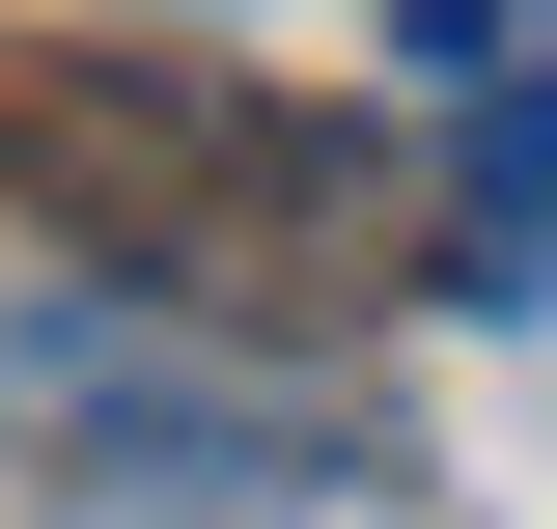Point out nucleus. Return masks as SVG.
Returning a JSON list of instances; mask_svg holds the SVG:
<instances>
[{
	"label": "nucleus",
	"instance_id": "f257e3e1",
	"mask_svg": "<svg viewBox=\"0 0 557 529\" xmlns=\"http://www.w3.org/2000/svg\"><path fill=\"white\" fill-rule=\"evenodd\" d=\"M0 418H28V446H84L112 502H335V473H391L362 418L196 362L168 307H0Z\"/></svg>",
	"mask_w": 557,
	"mask_h": 529
},
{
	"label": "nucleus",
	"instance_id": "f03ea898",
	"mask_svg": "<svg viewBox=\"0 0 557 529\" xmlns=\"http://www.w3.org/2000/svg\"><path fill=\"white\" fill-rule=\"evenodd\" d=\"M0 168H57L84 196V251H168L196 279V223H278L307 196V139H251V112H196V84H0Z\"/></svg>",
	"mask_w": 557,
	"mask_h": 529
},
{
	"label": "nucleus",
	"instance_id": "7ed1b4c3",
	"mask_svg": "<svg viewBox=\"0 0 557 529\" xmlns=\"http://www.w3.org/2000/svg\"><path fill=\"white\" fill-rule=\"evenodd\" d=\"M557 279V57L474 84V139H446V307H530Z\"/></svg>",
	"mask_w": 557,
	"mask_h": 529
},
{
	"label": "nucleus",
	"instance_id": "20e7f679",
	"mask_svg": "<svg viewBox=\"0 0 557 529\" xmlns=\"http://www.w3.org/2000/svg\"><path fill=\"white\" fill-rule=\"evenodd\" d=\"M391 57L474 112V84H530V57H557V0H391Z\"/></svg>",
	"mask_w": 557,
	"mask_h": 529
}]
</instances>
